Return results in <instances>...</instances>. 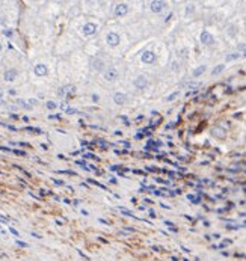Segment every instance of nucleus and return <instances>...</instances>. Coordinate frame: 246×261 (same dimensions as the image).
Here are the masks:
<instances>
[{"label": "nucleus", "mask_w": 246, "mask_h": 261, "mask_svg": "<svg viewBox=\"0 0 246 261\" xmlns=\"http://www.w3.org/2000/svg\"><path fill=\"white\" fill-rule=\"evenodd\" d=\"M127 12H128V5H125V3L117 5V8H115V15L117 17H124Z\"/></svg>", "instance_id": "6"}, {"label": "nucleus", "mask_w": 246, "mask_h": 261, "mask_svg": "<svg viewBox=\"0 0 246 261\" xmlns=\"http://www.w3.org/2000/svg\"><path fill=\"white\" fill-rule=\"evenodd\" d=\"M2 97H3V91L0 89V103H2Z\"/></svg>", "instance_id": "23"}, {"label": "nucleus", "mask_w": 246, "mask_h": 261, "mask_svg": "<svg viewBox=\"0 0 246 261\" xmlns=\"http://www.w3.org/2000/svg\"><path fill=\"white\" fill-rule=\"evenodd\" d=\"M17 245H18V246H23V248H27V245L23 243V242H17Z\"/></svg>", "instance_id": "21"}, {"label": "nucleus", "mask_w": 246, "mask_h": 261, "mask_svg": "<svg viewBox=\"0 0 246 261\" xmlns=\"http://www.w3.org/2000/svg\"><path fill=\"white\" fill-rule=\"evenodd\" d=\"M105 79H106L108 82H115V80L118 79V71H117L115 68H108V70L105 71Z\"/></svg>", "instance_id": "5"}, {"label": "nucleus", "mask_w": 246, "mask_h": 261, "mask_svg": "<svg viewBox=\"0 0 246 261\" xmlns=\"http://www.w3.org/2000/svg\"><path fill=\"white\" fill-rule=\"evenodd\" d=\"M133 85H134V88H137V89H145L146 86H148V80H146L145 76H139V77L134 79Z\"/></svg>", "instance_id": "2"}, {"label": "nucleus", "mask_w": 246, "mask_h": 261, "mask_svg": "<svg viewBox=\"0 0 246 261\" xmlns=\"http://www.w3.org/2000/svg\"><path fill=\"white\" fill-rule=\"evenodd\" d=\"M0 51H2V44H0Z\"/></svg>", "instance_id": "25"}, {"label": "nucleus", "mask_w": 246, "mask_h": 261, "mask_svg": "<svg viewBox=\"0 0 246 261\" xmlns=\"http://www.w3.org/2000/svg\"><path fill=\"white\" fill-rule=\"evenodd\" d=\"M201 42L206 44V45H212V44H215V38H213L207 30H204V32L201 33Z\"/></svg>", "instance_id": "7"}, {"label": "nucleus", "mask_w": 246, "mask_h": 261, "mask_svg": "<svg viewBox=\"0 0 246 261\" xmlns=\"http://www.w3.org/2000/svg\"><path fill=\"white\" fill-rule=\"evenodd\" d=\"M11 233H12V234H14V236H18V233H17V231H15V230H14V228H11Z\"/></svg>", "instance_id": "22"}, {"label": "nucleus", "mask_w": 246, "mask_h": 261, "mask_svg": "<svg viewBox=\"0 0 246 261\" xmlns=\"http://www.w3.org/2000/svg\"><path fill=\"white\" fill-rule=\"evenodd\" d=\"M33 71H35V74L36 76H39V77H42V76H45L47 74V67L44 65V64H36L35 65V68H33Z\"/></svg>", "instance_id": "8"}, {"label": "nucleus", "mask_w": 246, "mask_h": 261, "mask_svg": "<svg viewBox=\"0 0 246 261\" xmlns=\"http://www.w3.org/2000/svg\"><path fill=\"white\" fill-rule=\"evenodd\" d=\"M114 101H115L117 104H124V103L127 101V95H125V94H121V92H117V94L114 95Z\"/></svg>", "instance_id": "10"}, {"label": "nucleus", "mask_w": 246, "mask_h": 261, "mask_svg": "<svg viewBox=\"0 0 246 261\" xmlns=\"http://www.w3.org/2000/svg\"><path fill=\"white\" fill-rule=\"evenodd\" d=\"M243 56H246V50H245V51H243Z\"/></svg>", "instance_id": "24"}, {"label": "nucleus", "mask_w": 246, "mask_h": 261, "mask_svg": "<svg viewBox=\"0 0 246 261\" xmlns=\"http://www.w3.org/2000/svg\"><path fill=\"white\" fill-rule=\"evenodd\" d=\"M240 51H245L246 50V44H239V47H237Z\"/></svg>", "instance_id": "18"}, {"label": "nucleus", "mask_w": 246, "mask_h": 261, "mask_svg": "<svg viewBox=\"0 0 246 261\" xmlns=\"http://www.w3.org/2000/svg\"><path fill=\"white\" fill-rule=\"evenodd\" d=\"M177 95H178V92H174L172 95H169V97H168V100H172V98H175Z\"/></svg>", "instance_id": "20"}, {"label": "nucleus", "mask_w": 246, "mask_h": 261, "mask_svg": "<svg viewBox=\"0 0 246 261\" xmlns=\"http://www.w3.org/2000/svg\"><path fill=\"white\" fill-rule=\"evenodd\" d=\"M239 56H240L239 53H231V55L227 56V61H234V59H237Z\"/></svg>", "instance_id": "16"}, {"label": "nucleus", "mask_w": 246, "mask_h": 261, "mask_svg": "<svg viewBox=\"0 0 246 261\" xmlns=\"http://www.w3.org/2000/svg\"><path fill=\"white\" fill-rule=\"evenodd\" d=\"M225 70V65H218L215 70H213V76H218V74H221L222 71Z\"/></svg>", "instance_id": "15"}, {"label": "nucleus", "mask_w": 246, "mask_h": 261, "mask_svg": "<svg viewBox=\"0 0 246 261\" xmlns=\"http://www.w3.org/2000/svg\"><path fill=\"white\" fill-rule=\"evenodd\" d=\"M83 33H85L86 36L95 35V33H97V24H95V23H86V24L83 26Z\"/></svg>", "instance_id": "3"}, {"label": "nucleus", "mask_w": 246, "mask_h": 261, "mask_svg": "<svg viewBox=\"0 0 246 261\" xmlns=\"http://www.w3.org/2000/svg\"><path fill=\"white\" fill-rule=\"evenodd\" d=\"M106 41H108V44H109L111 47H117V45L120 44V35L115 33V32H111V33H108Z\"/></svg>", "instance_id": "4"}, {"label": "nucleus", "mask_w": 246, "mask_h": 261, "mask_svg": "<svg viewBox=\"0 0 246 261\" xmlns=\"http://www.w3.org/2000/svg\"><path fill=\"white\" fill-rule=\"evenodd\" d=\"M17 106H21L23 109H30V108H32L30 104H27L24 100H17Z\"/></svg>", "instance_id": "14"}, {"label": "nucleus", "mask_w": 246, "mask_h": 261, "mask_svg": "<svg viewBox=\"0 0 246 261\" xmlns=\"http://www.w3.org/2000/svg\"><path fill=\"white\" fill-rule=\"evenodd\" d=\"M5 80L6 82H14L15 80V77H17V71L15 70H8L6 73H5Z\"/></svg>", "instance_id": "11"}, {"label": "nucleus", "mask_w": 246, "mask_h": 261, "mask_svg": "<svg viewBox=\"0 0 246 261\" xmlns=\"http://www.w3.org/2000/svg\"><path fill=\"white\" fill-rule=\"evenodd\" d=\"M47 108H48V109H55V108H56V103L48 101V103H47Z\"/></svg>", "instance_id": "17"}, {"label": "nucleus", "mask_w": 246, "mask_h": 261, "mask_svg": "<svg viewBox=\"0 0 246 261\" xmlns=\"http://www.w3.org/2000/svg\"><path fill=\"white\" fill-rule=\"evenodd\" d=\"M206 71V67L204 65H201V67H198L195 71H193V77H198V76H201L203 73Z\"/></svg>", "instance_id": "13"}, {"label": "nucleus", "mask_w": 246, "mask_h": 261, "mask_svg": "<svg viewBox=\"0 0 246 261\" xmlns=\"http://www.w3.org/2000/svg\"><path fill=\"white\" fill-rule=\"evenodd\" d=\"M65 112H67V114H77V111H76V109H71V108H68Z\"/></svg>", "instance_id": "19"}, {"label": "nucleus", "mask_w": 246, "mask_h": 261, "mask_svg": "<svg viewBox=\"0 0 246 261\" xmlns=\"http://www.w3.org/2000/svg\"><path fill=\"white\" fill-rule=\"evenodd\" d=\"M140 59H142L143 64H153L156 61V55H154V51H150L148 50V51H143Z\"/></svg>", "instance_id": "1"}, {"label": "nucleus", "mask_w": 246, "mask_h": 261, "mask_svg": "<svg viewBox=\"0 0 246 261\" xmlns=\"http://www.w3.org/2000/svg\"><path fill=\"white\" fill-rule=\"evenodd\" d=\"M165 6H166L165 2H151V11L153 12H160V11L165 9Z\"/></svg>", "instance_id": "9"}, {"label": "nucleus", "mask_w": 246, "mask_h": 261, "mask_svg": "<svg viewBox=\"0 0 246 261\" xmlns=\"http://www.w3.org/2000/svg\"><path fill=\"white\" fill-rule=\"evenodd\" d=\"M92 67H94L95 70H102V68L105 67V62L100 61V59H94V61H92Z\"/></svg>", "instance_id": "12"}]
</instances>
